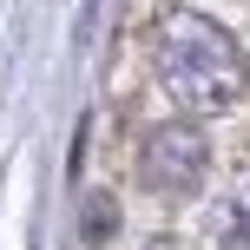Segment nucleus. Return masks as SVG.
<instances>
[{
	"instance_id": "f257e3e1",
	"label": "nucleus",
	"mask_w": 250,
	"mask_h": 250,
	"mask_svg": "<svg viewBox=\"0 0 250 250\" xmlns=\"http://www.w3.org/2000/svg\"><path fill=\"white\" fill-rule=\"evenodd\" d=\"M165 73H171V86L185 92V99L217 105V99H230V92H237L244 66H237V46H230L217 26H204V20H178L171 40H165Z\"/></svg>"
},
{
	"instance_id": "f03ea898",
	"label": "nucleus",
	"mask_w": 250,
	"mask_h": 250,
	"mask_svg": "<svg viewBox=\"0 0 250 250\" xmlns=\"http://www.w3.org/2000/svg\"><path fill=\"white\" fill-rule=\"evenodd\" d=\"M198 165H204V145L191 132H178V125L151 145V178L171 185V191H191V185H198Z\"/></svg>"
}]
</instances>
